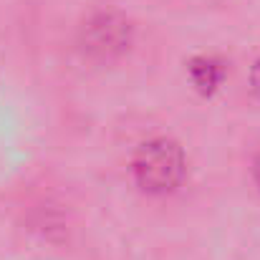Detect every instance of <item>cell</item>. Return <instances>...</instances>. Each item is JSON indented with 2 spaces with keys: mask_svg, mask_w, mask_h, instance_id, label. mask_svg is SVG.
Segmentation results:
<instances>
[{
  "mask_svg": "<svg viewBox=\"0 0 260 260\" xmlns=\"http://www.w3.org/2000/svg\"><path fill=\"white\" fill-rule=\"evenodd\" d=\"M132 177L142 192L167 197L182 187L187 177V154L170 137H152L137 147L132 157Z\"/></svg>",
  "mask_w": 260,
  "mask_h": 260,
  "instance_id": "obj_1",
  "label": "cell"
},
{
  "mask_svg": "<svg viewBox=\"0 0 260 260\" xmlns=\"http://www.w3.org/2000/svg\"><path fill=\"white\" fill-rule=\"evenodd\" d=\"M81 51L96 61H114L132 46V23L111 10L93 13L79 30Z\"/></svg>",
  "mask_w": 260,
  "mask_h": 260,
  "instance_id": "obj_2",
  "label": "cell"
},
{
  "mask_svg": "<svg viewBox=\"0 0 260 260\" xmlns=\"http://www.w3.org/2000/svg\"><path fill=\"white\" fill-rule=\"evenodd\" d=\"M189 76H192V84L197 88L212 91L222 81V66L215 58H194L192 66H189Z\"/></svg>",
  "mask_w": 260,
  "mask_h": 260,
  "instance_id": "obj_3",
  "label": "cell"
},
{
  "mask_svg": "<svg viewBox=\"0 0 260 260\" xmlns=\"http://www.w3.org/2000/svg\"><path fill=\"white\" fill-rule=\"evenodd\" d=\"M250 88H253V93L260 99V58L253 63V69H250Z\"/></svg>",
  "mask_w": 260,
  "mask_h": 260,
  "instance_id": "obj_4",
  "label": "cell"
},
{
  "mask_svg": "<svg viewBox=\"0 0 260 260\" xmlns=\"http://www.w3.org/2000/svg\"><path fill=\"white\" fill-rule=\"evenodd\" d=\"M250 174H253V182H255V187L260 189V152L253 157V165H250Z\"/></svg>",
  "mask_w": 260,
  "mask_h": 260,
  "instance_id": "obj_5",
  "label": "cell"
}]
</instances>
